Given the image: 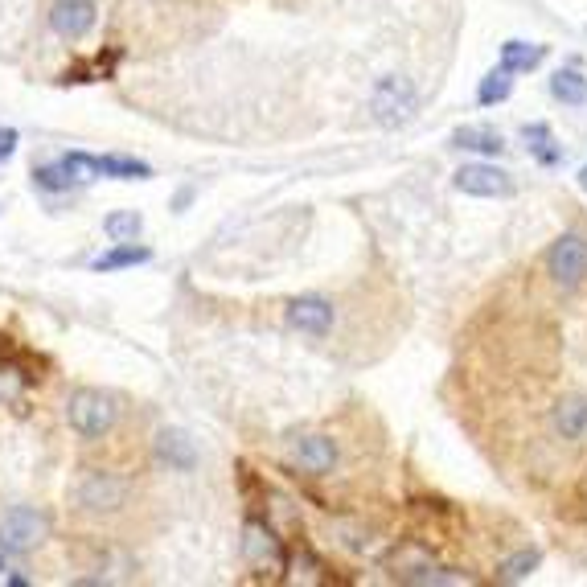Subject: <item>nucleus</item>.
I'll return each mask as SVG.
<instances>
[{
    "mask_svg": "<svg viewBox=\"0 0 587 587\" xmlns=\"http://www.w3.org/2000/svg\"><path fill=\"white\" fill-rule=\"evenodd\" d=\"M128 493H132V485L120 473H107V468H87L70 489L74 505L83 514H120L128 505Z\"/></svg>",
    "mask_w": 587,
    "mask_h": 587,
    "instance_id": "1",
    "label": "nucleus"
},
{
    "mask_svg": "<svg viewBox=\"0 0 587 587\" xmlns=\"http://www.w3.org/2000/svg\"><path fill=\"white\" fill-rule=\"evenodd\" d=\"M66 419H70V427L78 436L99 440L115 427V419H120V403H115V395H107V390L83 386V390H74V395L66 399Z\"/></svg>",
    "mask_w": 587,
    "mask_h": 587,
    "instance_id": "2",
    "label": "nucleus"
},
{
    "mask_svg": "<svg viewBox=\"0 0 587 587\" xmlns=\"http://www.w3.org/2000/svg\"><path fill=\"white\" fill-rule=\"evenodd\" d=\"M50 534V522L42 510L33 505H13V510L0 518V551L5 555H29L33 546H42Z\"/></svg>",
    "mask_w": 587,
    "mask_h": 587,
    "instance_id": "3",
    "label": "nucleus"
},
{
    "mask_svg": "<svg viewBox=\"0 0 587 587\" xmlns=\"http://www.w3.org/2000/svg\"><path fill=\"white\" fill-rule=\"evenodd\" d=\"M370 111H374V120L382 128H403L411 115H415V87H411V78H399V74L378 78L374 91H370Z\"/></svg>",
    "mask_w": 587,
    "mask_h": 587,
    "instance_id": "4",
    "label": "nucleus"
},
{
    "mask_svg": "<svg viewBox=\"0 0 587 587\" xmlns=\"http://www.w3.org/2000/svg\"><path fill=\"white\" fill-rule=\"evenodd\" d=\"M546 271L559 288H579L587 280V243L579 234H563L555 239V247L546 251Z\"/></svg>",
    "mask_w": 587,
    "mask_h": 587,
    "instance_id": "5",
    "label": "nucleus"
},
{
    "mask_svg": "<svg viewBox=\"0 0 587 587\" xmlns=\"http://www.w3.org/2000/svg\"><path fill=\"white\" fill-rule=\"evenodd\" d=\"M456 189L473 193V198H510L514 181H510V173L497 169V165H464L456 173Z\"/></svg>",
    "mask_w": 587,
    "mask_h": 587,
    "instance_id": "6",
    "label": "nucleus"
},
{
    "mask_svg": "<svg viewBox=\"0 0 587 587\" xmlns=\"http://www.w3.org/2000/svg\"><path fill=\"white\" fill-rule=\"evenodd\" d=\"M288 325L308 337H325L333 329V304L325 296H300L288 304Z\"/></svg>",
    "mask_w": 587,
    "mask_h": 587,
    "instance_id": "7",
    "label": "nucleus"
},
{
    "mask_svg": "<svg viewBox=\"0 0 587 587\" xmlns=\"http://www.w3.org/2000/svg\"><path fill=\"white\" fill-rule=\"evenodd\" d=\"M50 25L62 37H87L95 25V5L91 0H58L50 9Z\"/></svg>",
    "mask_w": 587,
    "mask_h": 587,
    "instance_id": "8",
    "label": "nucleus"
},
{
    "mask_svg": "<svg viewBox=\"0 0 587 587\" xmlns=\"http://www.w3.org/2000/svg\"><path fill=\"white\" fill-rule=\"evenodd\" d=\"M292 460L300 468H308V473L325 477V473H333V464H337V444L329 436H300L292 444Z\"/></svg>",
    "mask_w": 587,
    "mask_h": 587,
    "instance_id": "9",
    "label": "nucleus"
},
{
    "mask_svg": "<svg viewBox=\"0 0 587 587\" xmlns=\"http://www.w3.org/2000/svg\"><path fill=\"white\" fill-rule=\"evenodd\" d=\"M156 456H161V464L177 468V473H189V468L198 464V448H193V440L185 432H177V427L156 432Z\"/></svg>",
    "mask_w": 587,
    "mask_h": 587,
    "instance_id": "10",
    "label": "nucleus"
},
{
    "mask_svg": "<svg viewBox=\"0 0 587 587\" xmlns=\"http://www.w3.org/2000/svg\"><path fill=\"white\" fill-rule=\"evenodd\" d=\"M555 432H559L563 440H579V436L587 432V399L571 395V399H563V403L555 407Z\"/></svg>",
    "mask_w": 587,
    "mask_h": 587,
    "instance_id": "11",
    "label": "nucleus"
},
{
    "mask_svg": "<svg viewBox=\"0 0 587 587\" xmlns=\"http://www.w3.org/2000/svg\"><path fill=\"white\" fill-rule=\"evenodd\" d=\"M452 148H464V152H485V156H497L501 148H505V140H501V132H493V128H456L452 132Z\"/></svg>",
    "mask_w": 587,
    "mask_h": 587,
    "instance_id": "12",
    "label": "nucleus"
},
{
    "mask_svg": "<svg viewBox=\"0 0 587 587\" xmlns=\"http://www.w3.org/2000/svg\"><path fill=\"white\" fill-rule=\"evenodd\" d=\"M247 559L255 563V567H271V571H280V546H276V538H271L263 526H247Z\"/></svg>",
    "mask_w": 587,
    "mask_h": 587,
    "instance_id": "13",
    "label": "nucleus"
},
{
    "mask_svg": "<svg viewBox=\"0 0 587 587\" xmlns=\"http://www.w3.org/2000/svg\"><path fill=\"white\" fill-rule=\"evenodd\" d=\"M95 169L103 177H120V181H148L152 169L144 161H132V156H95Z\"/></svg>",
    "mask_w": 587,
    "mask_h": 587,
    "instance_id": "14",
    "label": "nucleus"
},
{
    "mask_svg": "<svg viewBox=\"0 0 587 587\" xmlns=\"http://www.w3.org/2000/svg\"><path fill=\"white\" fill-rule=\"evenodd\" d=\"M542 58H546V50H542V46H530V42H505V46H501V66L510 70V74L534 70Z\"/></svg>",
    "mask_w": 587,
    "mask_h": 587,
    "instance_id": "15",
    "label": "nucleus"
},
{
    "mask_svg": "<svg viewBox=\"0 0 587 587\" xmlns=\"http://www.w3.org/2000/svg\"><path fill=\"white\" fill-rule=\"evenodd\" d=\"M551 95L563 99V103H571V107H583L587 103V78L579 70H559L551 78Z\"/></svg>",
    "mask_w": 587,
    "mask_h": 587,
    "instance_id": "16",
    "label": "nucleus"
},
{
    "mask_svg": "<svg viewBox=\"0 0 587 587\" xmlns=\"http://www.w3.org/2000/svg\"><path fill=\"white\" fill-rule=\"evenodd\" d=\"M103 230H107L111 243H128V239H136V234L144 230V218L136 210H120V214H107L103 218Z\"/></svg>",
    "mask_w": 587,
    "mask_h": 587,
    "instance_id": "17",
    "label": "nucleus"
},
{
    "mask_svg": "<svg viewBox=\"0 0 587 587\" xmlns=\"http://www.w3.org/2000/svg\"><path fill=\"white\" fill-rule=\"evenodd\" d=\"M148 259H152L148 247H115V251L91 259V267L95 271H120V267H136V263H148Z\"/></svg>",
    "mask_w": 587,
    "mask_h": 587,
    "instance_id": "18",
    "label": "nucleus"
},
{
    "mask_svg": "<svg viewBox=\"0 0 587 587\" xmlns=\"http://www.w3.org/2000/svg\"><path fill=\"white\" fill-rule=\"evenodd\" d=\"M510 91H514V78H510V70H505V66H497L493 74H485V78H481V91H477V99H481L485 107H493V103H505V99H510Z\"/></svg>",
    "mask_w": 587,
    "mask_h": 587,
    "instance_id": "19",
    "label": "nucleus"
},
{
    "mask_svg": "<svg viewBox=\"0 0 587 587\" xmlns=\"http://www.w3.org/2000/svg\"><path fill=\"white\" fill-rule=\"evenodd\" d=\"M522 136H526V144H530V152L538 156V161L542 165H555L559 161V148H551L555 140H551V128H546V124H530V128H522Z\"/></svg>",
    "mask_w": 587,
    "mask_h": 587,
    "instance_id": "20",
    "label": "nucleus"
},
{
    "mask_svg": "<svg viewBox=\"0 0 587 587\" xmlns=\"http://www.w3.org/2000/svg\"><path fill=\"white\" fill-rule=\"evenodd\" d=\"M538 563H542V555H538V551H518L514 559H505V563H501L497 579H501V583H522V579H526Z\"/></svg>",
    "mask_w": 587,
    "mask_h": 587,
    "instance_id": "21",
    "label": "nucleus"
},
{
    "mask_svg": "<svg viewBox=\"0 0 587 587\" xmlns=\"http://www.w3.org/2000/svg\"><path fill=\"white\" fill-rule=\"evenodd\" d=\"M33 185H37V189L58 193V189H70V185H78V181H74V173L66 169V161H58V165H42V169H33Z\"/></svg>",
    "mask_w": 587,
    "mask_h": 587,
    "instance_id": "22",
    "label": "nucleus"
},
{
    "mask_svg": "<svg viewBox=\"0 0 587 587\" xmlns=\"http://www.w3.org/2000/svg\"><path fill=\"white\" fill-rule=\"evenodd\" d=\"M21 386H25V378L17 370H0V399H13Z\"/></svg>",
    "mask_w": 587,
    "mask_h": 587,
    "instance_id": "23",
    "label": "nucleus"
},
{
    "mask_svg": "<svg viewBox=\"0 0 587 587\" xmlns=\"http://www.w3.org/2000/svg\"><path fill=\"white\" fill-rule=\"evenodd\" d=\"M13 148H17V132H13V128H5V132H0V161H9Z\"/></svg>",
    "mask_w": 587,
    "mask_h": 587,
    "instance_id": "24",
    "label": "nucleus"
},
{
    "mask_svg": "<svg viewBox=\"0 0 587 587\" xmlns=\"http://www.w3.org/2000/svg\"><path fill=\"white\" fill-rule=\"evenodd\" d=\"M579 185H583V189H587V165H583V173H579Z\"/></svg>",
    "mask_w": 587,
    "mask_h": 587,
    "instance_id": "25",
    "label": "nucleus"
},
{
    "mask_svg": "<svg viewBox=\"0 0 587 587\" xmlns=\"http://www.w3.org/2000/svg\"><path fill=\"white\" fill-rule=\"evenodd\" d=\"M0 571H5V559H0Z\"/></svg>",
    "mask_w": 587,
    "mask_h": 587,
    "instance_id": "26",
    "label": "nucleus"
}]
</instances>
